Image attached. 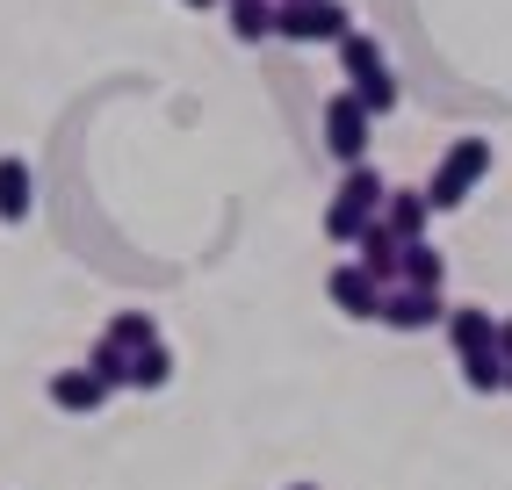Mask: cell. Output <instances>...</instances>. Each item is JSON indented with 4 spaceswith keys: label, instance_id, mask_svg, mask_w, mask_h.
Segmentation results:
<instances>
[{
    "label": "cell",
    "instance_id": "cell-1",
    "mask_svg": "<svg viewBox=\"0 0 512 490\" xmlns=\"http://www.w3.org/2000/svg\"><path fill=\"white\" fill-rule=\"evenodd\" d=\"M491 173V137H455L448 152H440V166H433V181L419 188L426 195V209H462L469 202V188Z\"/></svg>",
    "mask_w": 512,
    "mask_h": 490
},
{
    "label": "cell",
    "instance_id": "cell-2",
    "mask_svg": "<svg viewBox=\"0 0 512 490\" xmlns=\"http://www.w3.org/2000/svg\"><path fill=\"white\" fill-rule=\"evenodd\" d=\"M354 29V15L339 0H303V8H275V37L289 44H339Z\"/></svg>",
    "mask_w": 512,
    "mask_h": 490
},
{
    "label": "cell",
    "instance_id": "cell-3",
    "mask_svg": "<svg viewBox=\"0 0 512 490\" xmlns=\"http://www.w3.org/2000/svg\"><path fill=\"white\" fill-rule=\"evenodd\" d=\"M375 325H390V332H433V325H448V303H440L433 289H383V303H375Z\"/></svg>",
    "mask_w": 512,
    "mask_h": 490
},
{
    "label": "cell",
    "instance_id": "cell-4",
    "mask_svg": "<svg viewBox=\"0 0 512 490\" xmlns=\"http://www.w3.org/2000/svg\"><path fill=\"white\" fill-rule=\"evenodd\" d=\"M368 130H375V116L361 109L354 94H332V101H325V145H332V159L361 166V159H368Z\"/></svg>",
    "mask_w": 512,
    "mask_h": 490
},
{
    "label": "cell",
    "instance_id": "cell-5",
    "mask_svg": "<svg viewBox=\"0 0 512 490\" xmlns=\"http://www.w3.org/2000/svg\"><path fill=\"white\" fill-rule=\"evenodd\" d=\"M354 253H361L354 267L368 274V282H375V289H397V267H404V245H397V231H390L383 217H368V224H361V238H354Z\"/></svg>",
    "mask_w": 512,
    "mask_h": 490
},
{
    "label": "cell",
    "instance_id": "cell-6",
    "mask_svg": "<svg viewBox=\"0 0 512 490\" xmlns=\"http://www.w3.org/2000/svg\"><path fill=\"white\" fill-rule=\"evenodd\" d=\"M325 296H332L339 310H347V318H361V325H375V303H383V289H375V282H368V274H361L354 260L325 274Z\"/></svg>",
    "mask_w": 512,
    "mask_h": 490
},
{
    "label": "cell",
    "instance_id": "cell-7",
    "mask_svg": "<svg viewBox=\"0 0 512 490\" xmlns=\"http://www.w3.org/2000/svg\"><path fill=\"white\" fill-rule=\"evenodd\" d=\"M491 339H498V318L484 303H448V346L455 354H484Z\"/></svg>",
    "mask_w": 512,
    "mask_h": 490
},
{
    "label": "cell",
    "instance_id": "cell-8",
    "mask_svg": "<svg viewBox=\"0 0 512 490\" xmlns=\"http://www.w3.org/2000/svg\"><path fill=\"white\" fill-rule=\"evenodd\" d=\"M383 195H390V181H383V173H375L368 159H361V166H347V173H339V188H332V202L361 209V217H383Z\"/></svg>",
    "mask_w": 512,
    "mask_h": 490
},
{
    "label": "cell",
    "instance_id": "cell-9",
    "mask_svg": "<svg viewBox=\"0 0 512 490\" xmlns=\"http://www.w3.org/2000/svg\"><path fill=\"white\" fill-rule=\"evenodd\" d=\"M426 217H433V209H426L419 188H390V195H383V224L397 231V245H419V238H426Z\"/></svg>",
    "mask_w": 512,
    "mask_h": 490
},
{
    "label": "cell",
    "instance_id": "cell-10",
    "mask_svg": "<svg viewBox=\"0 0 512 490\" xmlns=\"http://www.w3.org/2000/svg\"><path fill=\"white\" fill-rule=\"evenodd\" d=\"M29 195H37V181H29V159L0 152V224H22V217H29Z\"/></svg>",
    "mask_w": 512,
    "mask_h": 490
},
{
    "label": "cell",
    "instance_id": "cell-11",
    "mask_svg": "<svg viewBox=\"0 0 512 490\" xmlns=\"http://www.w3.org/2000/svg\"><path fill=\"white\" fill-rule=\"evenodd\" d=\"M51 404H58V411H101V404H109V390H101L87 368H58V375H51Z\"/></svg>",
    "mask_w": 512,
    "mask_h": 490
},
{
    "label": "cell",
    "instance_id": "cell-12",
    "mask_svg": "<svg viewBox=\"0 0 512 490\" xmlns=\"http://www.w3.org/2000/svg\"><path fill=\"white\" fill-rule=\"evenodd\" d=\"M339 65H347V80H354V87H361V80H375V73H390L383 44L361 37V29H347V37H339Z\"/></svg>",
    "mask_w": 512,
    "mask_h": 490
},
{
    "label": "cell",
    "instance_id": "cell-13",
    "mask_svg": "<svg viewBox=\"0 0 512 490\" xmlns=\"http://www.w3.org/2000/svg\"><path fill=\"white\" fill-rule=\"evenodd\" d=\"M397 282H404V289H433V296H440V282H448V260H440L433 245L419 238V245H404V267H397Z\"/></svg>",
    "mask_w": 512,
    "mask_h": 490
},
{
    "label": "cell",
    "instance_id": "cell-14",
    "mask_svg": "<svg viewBox=\"0 0 512 490\" xmlns=\"http://www.w3.org/2000/svg\"><path fill=\"white\" fill-rule=\"evenodd\" d=\"M231 37L238 44H267L275 37V0H231Z\"/></svg>",
    "mask_w": 512,
    "mask_h": 490
},
{
    "label": "cell",
    "instance_id": "cell-15",
    "mask_svg": "<svg viewBox=\"0 0 512 490\" xmlns=\"http://www.w3.org/2000/svg\"><path fill=\"white\" fill-rule=\"evenodd\" d=\"M109 346H123V354H145V346H159V325L145 318V310H116V325L101 332Z\"/></svg>",
    "mask_w": 512,
    "mask_h": 490
},
{
    "label": "cell",
    "instance_id": "cell-16",
    "mask_svg": "<svg viewBox=\"0 0 512 490\" xmlns=\"http://www.w3.org/2000/svg\"><path fill=\"white\" fill-rule=\"evenodd\" d=\"M174 382V354H166V339L145 346V354H130V390H166Z\"/></svg>",
    "mask_w": 512,
    "mask_h": 490
},
{
    "label": "cell",
    "instance_id": "cell-17",
    "mask_svg": "<svg viewBox=\"0 0 512 490\" xmlns=\"http://www.w3.org/2000/svg\"><path fill=\"white\" fill-rule=\"evenodd\" d=\"M87 375L101 382V390H123V382H130V354H123V346H109V339H94V354H87Z\"/></svg>",
    "mask_w": 512,
    "mask_h": 490
},
{
    "label": "cell",
    "instance_id": "cell-18",
    "mask_svg": "<svg viewBox=\"0 0 512 490\" xmlns=\"http://www.w3.org/2000/svg\"><path fill=\"white\" fill-rule=\"evenodd\" d=\"M462 382H469L476 397L505 390V361H498V346H484V354H462Z\"/></svg>",
    "mask_w": 512,
    "mask_h": 490
},
{
    "label": "cell",
    "instance_id": "cell-19",
    "mask_svg": "<svg viewBox=\"0 0 512 490\" xmlns=\"http://www.w3.org/2000/svg\"><path fill=\"white\" fill-rule=\"evenodd\" d=\"M347 94L361 101L368 116H390V109H397V80H390V73H375V80H361V87H347Z\"/></svg>",
    "mask_w": 512,
    "mask_h": 490
},
{
    "label": "cell",
    "instance_id": "cell-20",
    "mask_svg": "<svg viewBox=\"0 0 512 490\" xmlns=\"http://www.w3.org/2000/svg\"><path fill=\"white\" fill-rule=\"evenodd\" d=\"M361 224H368L361 209H347V202H325V238H332V245H354V238H361Z\"/></svg>",
    "mask_w": 512,
    "mask_h": 490
},
{
    "label": "cell",
    "instance_id": "cell-21",
    "mask_svg": "<svg viewBox=\"0 0 512 490\" xmlns=\"http://www.w3.org/2000/svg\"><path fill=\"white\" fill-rule=\"evenodd\" d=\"M491 346H498V361L512 368V318H498V339H491Z\"/></svg>",
    "mask_w": 512,
    "mask_h": 490
},
{
    "label": "cell",
    "instance_id": "cell-22",
    "mask_svg": "<svg viewBox=\"0 0 512 490\" xmlns=\"http://www.w3.org/2000/svg\"><path fill=\"white\" fill-rule=\"evenodd\" d=\"M181 8H217V0H181Z\"/></svg>",
    "mask_w": 512,
    "mask_h": 490
},
{
    "label": "cell",
    "instance_id": "cell-23",
    "mask_svg": "<svg viewBox=\"0 0 512 490\" xmlns=\"http://www.w3.org/2000/svg\"><path fill=\"white\" fill-rule=\"evenodd\" d=\"M275 8H303V0H275Z\"/></svg>",
    "mask_w": 512,
    "mask_h": 490
},
{
    "label": "cell",
    "instance_id": "cell-24",
    "mask_svg": "<svg viewBox=\"0 0 512 490\" xmlns=\"http://www.w3.org/2000/svg\"><path fill=\"white\" fill-rule=\"evenodd\" d=\"M289 490H318V483H289Z\"/></svg>",
    "mask_w": 512,
    "mask_h": 490
},
{
    "label": "cell",
    "instance_id": "cell-25",
    "mask_svg": "<svg viewBox=\"0 0 512 490\" xmlns=\"http://www.w3.org/2000/svg\"><path fill=\"white\" fill-rule=\"evenodd\" d=\"M505 390H512V368H505Z\"/></svg>",
    "mask_w": 512,
    "mask_h": 490
}]
</instances>
